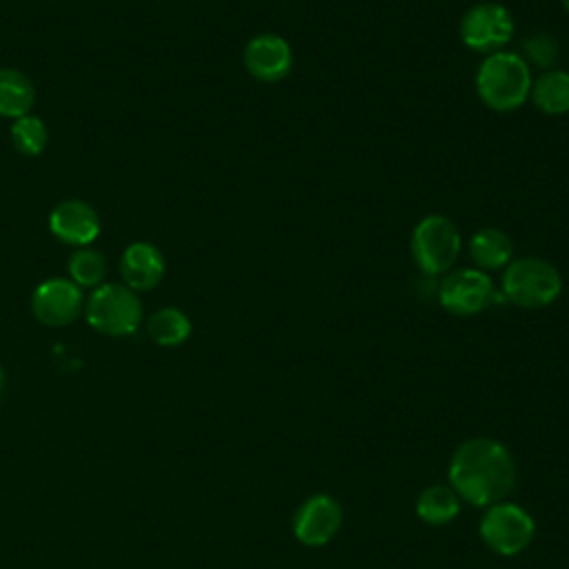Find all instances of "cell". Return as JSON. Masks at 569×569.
<instances>
[{"instance_id":"8fae6325","label":"cell","mask_w":569,"mask_h":569,"mask_svg":"<svg viewBox=\"0 0 569 569\" xmlns=\"http://www.w3.org/2000/svg\"><path fill=\"white\" fill-rule=\"evenodd\" d=\"M242 64L260 82H280L293 67V53L282 36L258 33L244 44Z\"/></svg>"},{"instance_id":"d6986e66","label":"cell","mask_w":569,"mask_h":569,"mask_svg":"<svg viewBox=\"0 0 569 569\" xmlns=\"http://www.w3.org/2000/svg\"><path fill=\"white\" fill-rule=\"evenodd\" d=\"M67 271H69V280H73L80 289L82 287L96 289L104 282L107 260L100 251H96L91 247H80L71 253V258L67 262Z\"/></svg>"},{"instance_id":"44dd1931","label":"cell","mask_w":569,"mask_h":569,"mask_svg":"<svg viewBox=\"0 0 569 569\" xmlns=\"http://www.w3.org/2000/svg\"><path fill=\"white\" fill-rule=\"evenodd\" d=\"M522 60L527 64H536L540 69H551L560 56L558 40L549 31H531L529 36L522 38Z\"/></svg>"},{"instance_id":"6da1fadb","label":"cell","mask_w":569,"mask_h":569,"mask_svg":"<svg viewBox=\"0 0 569 569\" xmlns=\"http://www.w3.org/2000/svg\"><path fill=\"white\" fill-rule=\"evenodd\" d=\"M447 480L462 502L485 509L507 500L513 491L516 460L509 447L496 438H467L449 458Z\"/></svg>"},{"instance_id":"603a6c76","label":"cell","mask_w":569,"mask_h":569,"mask_svg":"<svg viewBox=\"0 0 569 569\" xmlns=\"http://www.w3.org/2000/svg\"><path fill=\"white\" fill-rule=\"evenodd\" d=\"M562 2V7H565V11L569 13V0H560Z\"/></svg>"},{"instance_id":"5b68a950","label":"cell","mask_w":569,"mask_h":569,"mask_svg":"<svg viewBox=\"0 0 569 569\" xmlns=\"http://www.w3.org/2000/svg\"><path fill=\"white\" fill-rule=\"evenodd\" d=\"M478 533L489 551L502 558H513L531 545L536 522L525 507L511 500H500L485 507L478 522Z\"/></svg>"},{"instance_id":"30bf717a","label":"cell","mask_w":569,"mask_h":569,"mask_svg":"<svg viewBox=\"0 0 569 569\" xmlns=\"http://www.w3.org/2000/svg\"><path fill=\"white\" fill-rule=\"evenodd\" d=\"M82 311V289L69 278H47L31 293V313L44 327H67Z\"/></svg>"},{"instance_id":"7c38bea8","label":"cell","mask_w":569,"mask_h":569,"mask_svg":"<svg viewBox=\"0 0 569 569\" xmlns=\"http://www.w3.org/2000/svg\"><path fill=\"white\" fill-rule=\"evenodd\" d=\"M49 231L64 244L89 247L100 233V218L89 202L69 198L49 213Z\"/></svg>"},{"instance_id":"52a82bcc","label":"cell","mask_w":569,"mask_h":569,"mask_svg":"<svg viewBox=\"0 0 569 569\" xmlns=\"http://www.w3.org/2000/svg\"><path fill=\"white\" fill-rule=\"evenodd\" d=\"M500 300L491 278L476 267L449 269L438 284V302L453 316H476Z\"/></svg>"},{"instance_id":"7a4b0ae2","label":"cell","mask_w":569,"mask_h":569,"mask_svg":"<svg viewBox=\"0 0 569 569\" xmlns=\"http://www.w3.org/2000/svg\"><path fill=\"white\" fill-rule=\"evenodd\" d=\"M531 67L516 51L489 53L476 71V93L493 111H513L531 91Z\"/></svg>"},{"instance_id":"9c48e42d","label":"cell","mask_w":569,"mask_h":569,"mask_svg":"<svg viewBox=\"0 0 569 569\" xmlns=\"http://www.w3.org/2000/svg\"><path fill=\"white\" fill-rule=\"evenodd\" d=\"M345 511L331 493H311L293 511L291 533L302 547H325L342 529Z\"/></svg>"},{"instance_id":"9a60e30c","label":"cell","mask_w":569,"mask_h":569,"mask_svg":"<svg viewBox=\"0 0 569 569\" xmlns=\"http://www.w3.org/2000/svg\"><path fill=\"white\" fill-rule=\"evenodd\" d=\"M529 98L545 116H562L569 111V71L547 69L533 82Z\"/></svg>"},{"instance_id":"8992f818","label":"cell","mask_w":569,"mask_h":569,"mask_svg":"<svg viewBox=\"0 0 569 569\" xmlns=\"http://www.w3.org/2000/svg\"><path fill=\"white\" fill-rule=\"evenodd\" d=\"M460 247L458 227L442 213L425 216L411 231V258L427 276H440L453 269Z\"/></svg>"},{"instance_id":"3957f363","label":"cell","mask_w":569,"mask_h":569,"mask_svg":"<svg viewBox=\"0 0 569 569\" xmlns=\"http://www.w3.org/2000/svg\"><path fill=\"white\" fill-rule=\"evenodd\" d=\"M562 291L560 271L536 256L516 258L502 271L500 293L507 302L522 309L549 307Z\"/></svg>"},{"instance_id":"2e32d148","label":"cell","mask_w":569,"mask_h":569,"mask_svg":"<svg viewBox=\"0 0 569 569\" xmlns=\"http://www.w3.org/2000/svg\"><path fill=\"white\" fill-rule=\"evenodd\" d=\"M33 104H36L33 82L22 71L2 67L0 69V116L18 120L31 113Z\"/></svg>"},{"instance_id":"4fadbf2b","label":"cell","mask_w":569,"mask_h":569,"mask_svg":"<svg viewBox=\"0 0 569 569\" xmlns=\"http://www.w3.org/2000/svg\"><path fill=\"white\" fill-rule=\"evenodd\" d=\"M164 276V256L162 251L144 240H136L124 247L120 256V278L122 284L140 291H151L160 284Z\"/></svg>"},{"instance_id":"277c9868","label":"cell","mask_w":569,"mask_h":569,"mask_svg":"<svg viewBox=\"0 0 569 569\" xmlns=\"http://www.w3.org/2000/svg\"><path fill=\"white\" fill-rule=\"evenodd\" d=\"M84 318L102 336H131L142 322V300L122 282H102L84 300Z\"/></svg>"},{"instance_id":"ba28073f","label":"cell","mask_w":569,"mask_h":569,"mask_svg":"<svg viewBox=\"0 0 569 569\" xmlns=\"http://www.w3.org/2000/svg\"><path fill=\"white\" fill-rule=\"evenodd\" d=\"M462 44L478 53H496L513 36V16L500 2H480L467 9L458 24Z\"/></svg>"},{"instance_id":"ac0fdd59","label":"cell","mask_w":569,"mask_h":569,"mask_svg":"<svg viewBox=\"0 0 569 569\" xmlns=\"http://www.w3.org/2000/svg\"><path fill=\"white\" fill-rule=\"evenodd\" d=\"M147 333L160 347H178L191 336V320L178 307H162L149 316Z\"/></svg>"},{"instance_id":"ffe728a7","label":"cell","mask_w":569,"mask_h":569,"mask_svg":"<svg viewBox=\"0 0 569 569\" xmlns=\"http://www.w3.org/2000/svg\"><path fill=\"white\" fill-rule=\"evenodd\" d=\"M9 136H11L13 149L22 156H40L49 144L47 124L33 113H27L13 120Z\"/></svg>"},{"instance_id":"e0dca14e","label":"cell","mask_w":569,"mask_h":569,"mask_svg":"<svg viewBox=\"0 0 569 569\" xmlns=\"http://www.w3.org/2000/svg\"><path fill=\"white\" fill-rule=\"evenodd\" d=\"M462 500L449 485H429L416 498V516L425 525L442 527L460 513Z\"/></svg>"},{"instance_id":"5bb4252c","label":"cell","mask_w":569,"mask_h":569,"mask_svg":"<svg viewBox=\"0 0 569 569\" xmlns=\"http://www.w3.org/2000/svg\"><path fill=\"white\" fill-rule=\"evenodd\" d=\"M469 256L480 271L505 269L513 260L511 238L498 227H482L469 240Z\"/></svg>"},{"instance_id":"7402d4cb","label":"cell","mask_w":569,"mask_h":569,"mask_svg":"<svg viewBox=\"0 0 569 569\" xmlns=\"http://www.w3.org/2000/svg\"><path fill=\"white\" fill-rule=\"evenodd\" d=\"M2 391H4V369L0 367V396H2Z\"/></svg>"}]
</instances>
